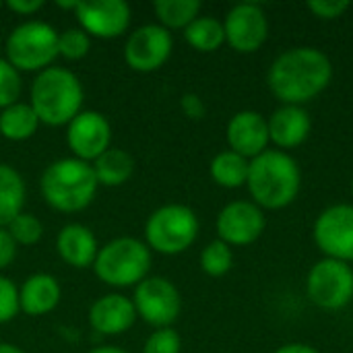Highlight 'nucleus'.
<instances>
[{
    "mask_svg": "<svg viewBox=\"0 0 353 353\" xmlns=\"http://www.w3.org/2000/svg\"><path fill=\"white\" fill-rule=\"evenodd\" d=\"M333 81L331 58L314 46L281 52L267 70V87L281 105H306Z\"/></svg>",
    "mask_w": 353,
    "mask_h": 353,
    "instance_id": "obj_1",
    "label": "nucleus"
},
{
    "mask_svg": "<svg viewBox=\"0 0 353 353\" xmlns=\"http://www.w3.org/2000/svg\"><path fill=\"white\" fill-rule=\"evenodd\" d=\"M246 188L250 201L263 211H281L302 190V168L292 153L267 149L250 159Z\"/></svg>",
    "mask_w": 353,
    "mask_h": 353,
    "instance_id": "obj_2",
    "label": "nucleus"
},
{
    "mask_svg": "<svg viewBox=\"0 0 353 353\" xmlns=\"http://www.w3.org/2000/svg\"><path fill=\"white\" fill-rule=\"evenodd\" d=\"M97 178L91 163L77 157H62L52 161L41 178L39 192L54 211L79 213L87 209L97 194Z\"/></svg>",
    "mask_w": 353,
    "mask_h": 353,
    "instance_id": "obj_3",
    "label": "nucleus"
},
{
    "mask_svg": "<svg viewBox=\"0 0 353 353\" xmlns=\"http://www.w3.org/2000/svg\"><path fill=\"white\" fill-rule=\"evenodd\" d=\"M83 85L79 77L62 66H50L37 72L31 85L29 105L41 124L68 126V122L83 112Z\"/></svg>",
    "mask_w": 353,
    "mask_h": 353,
    "instance_id": "obj_4",
    "label": "nucleus"
},
{
    "mask_svg": "<svg viewBox=\"0 0 353 353\" xmlns=\"http://www.w3.org/2000/svg\"><path fill=\"white\" fill-rule=\"evenodd\" d=\"M93 271L110 288H137L151 271V250L137 238H114L99 246Z\"/></svg>",
    "mask_w": 353,
    "mask_h": 353,
    "instance_id": "obj_5",
    "label": "nucleus"
},
{
    "mask_svg": "<svg viewBox=\"0 0 353 353\" xmlns=\"http://www.w3.org/2000/svg\"><path fill=\"white\" fill-rule=\"evenodd\" d=\"M201 223L196 213L180 203L155 209L145 223V244L165 256L186 252L199 238Z\"/></svg>",
    "mask_w": 353,
    "mask_h": 353,
    "instance_id": "obj_6",
    "label": "nucleus"
},
{
    "mask_svg": "<svg viewBox=\"0 0 353 353\" xmlns=\"http://www.w3.org/2000/svg\"><path fill=\"white\" fill-rule=\"evenodd\" d=\"M4 48L19 72H41L58 58V31L43 21H25L8 33Z\"/></svg>",
    "mask_w": 353,
    "mask_h": 353,
    "instance_id": "obj_7",
    "label": "nucleus"
},
{
    "mask_svg": "<svg viewBox=\"0 0 353 353\" xmlns=\"http://www.w3.org/2000/svg\"><path fill=\"white\" fill-rule=\"evenodd\" d=\"M308 300L327 312H337L353 300V265L321 259L316 261L304 281Z\"/></svg>",
    "mask_w": 353,
    "mask_h": 353,
    "instance_id": "obj_8",
    "label": "nucleus"
},
{
    "mask_svg": "<svg viewBox=\"0 0 353 353\" xmlns=\"http://www.w3.org/2000/svg\"><path fill=\"white\" fill-rule=\"evenodd\" d=\"M312 240L323 259L353 265V203L323 209L312 223Z\"/></svg>",
    "mask_w": 353,
    "mask_h": 353,
    "instance_id": "obj_9",
    "label": "nucleus"
},
{
    "mask_svg": "<svg viewBox=\"0 0 353 353\" xmlns=\"http://www.w3.org/2000/svg\"><path fill=\"white\" fill-rule=\"evenodd\" d=\"M132 304L137 316L155 329L172 327L182 312V296L178 288L159 275H149L134 288Z\"/></svg>",
    "mask_w": 353,
    "mask_h": 353,
    "instance_id": "obj_10",
    "label": "nucleus"
},
{
    "mask_svg": "<svg viewBox=\"0 0 353 353\" xmlns=\"http://www.w3.org/2000/svg\"><path fill=\"white\" fill-rule=\"evenodd\" d=\"M225 43L238 54L259 52L269 37V17L256 2L234 4L223 17Z\"/></svg>",
    "mask_w": 353,
    "mask_h": 353,
    "instance_id": "obj_11",
    "label": "nucleus"
},
{
    "mask_svg": "<svg viewBox=\"0 0 353 353\" xmlns=\"http://www.w3.org/2000/svg\"><path fill=\"white\" fill-rule=\"evenodd\" d=\"M174 52V37L159 23L137 27L124 43V62L137 72L159 70Z\"/></svg>",
    "mask_w": 353,
    "mask_h": 353,
    "instance_id": "obj_12",
    "label": "nucleus"
},
{
    "mask_svg": "<svg viewBox=\"0 0 353 353\" xmlns=\"http://www.w3.org/2000/svg\"><path fill=\"white\" fill-rule=\"evenodd\" d=\"M265 211L252 201H232L217 213L215 219L217 240L225 242L230 248H244L254 244L265 234Z\"/></svg>",
    "mask_w": 353,
    "mask_h": 353,
    "instance_id": "obj_13",
    "label": "nucleus"
},
{
    "mask_svg": "<svg viewBox=\"0 0 353 353\" xmlns=\"http://www.w3.org/2000/svg\"><path fill=\"white\" fill-rule=\"evenodd\" d=\"M74 17L89 37L114 39L128 31L132 10L124 0H79Z\"/></svg>",
    "mask_w": 353,
    "mask_h": 353,
    "instance_id": "obj_14",
    "label": "nucleus"
},
{
    "mask_svg": "<svg viewBox=\"0 0 353 353\" xmlns=\"http://www.w3.org/2000/svg\"><path fill=\"white\" fill-rule=\"evenodd\" d=\"M66 145L72 151V157L93 163L112 147L110 120L95 110H83L66 126Z\"/></svg>",
    "mask_w": 353,
    "mask_h": 353,
    "instance_id": "obj_15",
    "label": "nucleus"
},
{
    "mask_svg": "<svg viewBox=\"0 0 353 353\" xmlns=\"http://www.w3.org/2000/svg\"><path fill=\"white\" fill-rule=\"evenodd\" d=\"M225 141L230 151L246 157L248 161L259 157L271 147L267 116L256 110L236 112L225 126Z\"/></svg>",
    "mask_w": 353,
    "mask_h": 353,
    "instance_id": "obj_16",
    "label": "nucleus"
},
{
    "mask_svg": "<svg viewBox=\"0 0 353 353\" xmlns=\"http://www.w3.org/2000/svg\"><path fill=\"white\" fill-rule=\"evenodd\" d=\"M269 141L277 151L290 153L302 147L312 132V118L302 105H279L269 118Z\"/></svg>",
    "mask_w": 353,
    "mask_h": 353,
    "instance_id": "obj_17",
    "label": "nucleus"
},
{
    "mask_svg": "<svg viewBox=\"0 0 353 353\" xmlns=\"http://www.w3.org/2000/svg\"><path fill=\"white\" fill-rule=\"evenodd\" d=\"M134 304L122 294L101 296L89 308V325L99 335H122L134 325Z\"/></svg>",
    "mask_w": 353,
    "mask_h": 353,
    "instance_id": "obj_18",
    "label": "nucleus"
},
{
    "mask_svg": "<svg viewBox=\"0 0 353 353\" xmlns=\"http://www.w3.org/2000/svg\"><path fill=\"white\" fill-rule=\"evenodd\" d=\"M56 250L60 259L72 269H87V267H93L97 252H99V244H97L95 234L87 225L68 223L58 232Z\"/></svg>",
    "mask_w": 353,
    "mask_h": 353,
    "instance_id": "obj_19",
    "label": "nucleus"
},
{
    "mask_svg": "<svg viewBox=\"0 0 353 353\" xmlns=\"http://www.w3.org/2000/svg\"><path fill=\"white\" fill-rule=\"evenodd\" d=\"M62 298V288L58 279L50 273L29 275L19 288V308L27 316L50 314Z\"/></svg>",
    "mask_w": 353,
    "mask_h": 353,
    "instance_id": "obj_20",
    "label": "nucleus"
},
{
    "mask_svg": "<svg viewBox=\"0 0 353 353\" xmlns=\"http://www.w3.org/2000/svg\"><path fill=\"white\" fill-rule=\"evenodd\" d=\"M97 184L99 186H108V188H116L126 184L132 174H134V157L120 149V147H110L108 151H103L93 163H91Z\"/></svg>",
    "mask_w": 353,
    "mask_h": 353,
    "instance_id": "obj_21",
    "label": "nucleus"
},
{
    "mask_svg": "<svg viewBox=\"0 0 353 353\" xmlns=\"http://www.w3.org/2000/svg\"><path fill=\"white\" fill-rule=\"evenodd\" d=\"M39 124L41 122L29 103L17 101L0 110V134L6 141H12V143L27 141L37 132Z\"/></svg>",
    "mask_w": 353,
    "mask_h": 353,
    "instance_id": "obj_22",
    "label": "nucleus"
},
{
    "mask_svg": "<svg viewBox=\"0 0 353 353\" xmlns=\"http://www.w3.org/2000/svg\"><path fill=\"white\" fill-rule=\"evenodd\" d=\"M25 194L27 190L23 176L14 168L0 163V228H6L17 215L23 213Z\"/></svg>",
    "mask_w": 353,
    "mask_h": 353,
    "instance_id": "obj_23",
    "label": "nucleus"
},
{
    "mask_svg": "<svg viewBox=\"0 0 353 353\" xmlns=\"http://www.w3.org/2000/svg\"><path fill=\"white\" fill-rule=\"evenodd\" d=\"M248 165L250 161L230 149L225 151H219L211 163H209V174H211V180L221 186V188H228V190H236V188H242L246 186V180H248Z\"/></svg>",
    "mask_w": 353,
    "mask_h": 353,
    "instance_id": "obj_24",
    "label": "nucleus"
},
{
    "mask_svg": "<svg viewBox=\"0 0 353 353\" xmlns=\"http://www.w3.org/2000/svg\"><path fill=\"white\" fill-rule=\"evenodd\" d=\"M184 39L192 50L201 54L217 52L225 43L223 21L209 14H201L184 29Z\"/></svg>",
    "mask_w": 353,
    "mask_h": 353,
    "instance_id": "obj_25",
    "label": "nucleus"
},
{
    "mask_svg": "<svg viewBox=\"0 0 353 353\" xmlns=\"http://www.w3.org/2000/svg\"><path fill=\"white\" fill-rule=\"evenodd\" d=\"M203 4L199 0H157L153 4L159 25L168 31L186 29L196 17H201Z\"/></svg>",
    "mask_w": 353,
    "mask_h": 353,
    "instance_id": "obj_26",
    "label": "nucleus"
},
{
    "mask_svg": "<svg viewBox=\"0 0 353 353\" xmlns=\"http://www.w3.org/2000/svg\"><path fill=\"white\" fill-rule=\"evenodd\" d=\"M201 271L209 277H223L232 271L234 267V250L221 242V240H213L209 242L203 250H201Z\"/></svg>",
    "mask_w": 353,
    "mask_h": 353,
    "instance_id": "obj_27",
    "label": "nucleus"
},
{
    "mask_svg": "<svg viewBox=\"0 0 353 353\" xmlns=\"http://www.w3.org/2000/svg\"><path fill=\"white\" fill-rule=\"evenodd\" d=\"M6 232L10 234V238L17 242V246H33L41 240L43 236V225L41 221L31 215V213H21L17 215L8 225Z\"/></svg>",
    "mask_w": 353,
    "mask_h": 353,
    "instance_id": "obj_28",
    "label": "nucleus"
},
{
    "mask_svg": "<svg viewBox=\"0 0 353 353\" xmlns=\"http://www.w3.org/2000/svg\"><path fill=\"white\" fill-rule=\"evenodd\" d=\"M89 50H91V37L81 27H72L58 33V56L77 62L83 60L89 54Z\"/></svg>",
    "mask_w": 353,
    "mask_h": 353,
    "instance_id": "obj_29",
    "label": "nucleus"
},
{
    "mask_svg": "<svg viewBox=\"0 0 353 353\" xmlns=\"http://www.w3.org/2000/svg\"><path fill=\"white\" fill-rule=\"evenodd\" d=\"M19 95H21V74L6 58H0V110L17 103Z\"/></svg>",
    "mask_w": 353,
    "mask_h": 353,
    "instance_id": "obj_30",
    "label": "nucleus"
},
{
    "mask_svg": "<svg viewBox=\"0 0 353 353\" xmlns=\"http://www.w3.org/2000/svg\"><path fill=\"white\" fill-rule=\"evenodd\" d=\"M182 352V337L178 335V331H174L172 327L168 329H155L145 345L143 353H180Z\"/></svg>",
    "mask_w": 353,
    "mask_h": 353,
    "instance_id": "obj_31",
    "label": "nucleus"
},
{
    "mask_svg": "<svg viewBox=\"0 0 353 353\" xmlns=\"http://www.w3.org/2000/svg\"><path fill=\"white\" fill-rule=\"evenodd\" d=\"M19 312V290L8 277L0 275V325L10 323Z\"/></svg>",
    "mask_w": 353,
    "mask_h": 353,
    "instance_id": "obj_32",
    "label": "nucleus"
},
{
    "mask_svg": "<svg viewBox=\"0 0 353 353\" xmlns=\"http://www.w3.org/2000/svg\"><path fill=\"white\" fill-rule=\"evenodd\" d=\"M306 8L321 21H337L352 8V2L350 0H310Z\"/></svg>",
    "mask_w": 353,
    "mask_h": 353,
    "instance_id": "obj_33",
    "label": "nucleus"
},
{
    "mask_svg": "<svg viewBox=\"0 0 353 353\" xmlns=\"http://www.w3.org/2000/svg\"><path fill=\"white\" fill-rule=\"evenodd\" d=\"M180 108H182L184 116L190 118V120H201L207 114V105H205L203 97L199 93H192V91L190 93H184L180 97Z\"/></svg>",
    "mask_w": 353,
    "mask_h": 353,
    "instance_id": "obj_34",
    "label": "nucleus"
},
{
    "mask_svg": "<svg viewBox=\"0 0 353 353\" xmlns=\"http://www.w3.org/2000/svg\"><path fill=\"white\" fill-rule=\"evenodd\" d=\"M17 259V242L10 238L6 228H0V273L8 269Z\"/></svg>",
    "mask_w": 353,
    "mask_h": 353,
    "instance_id": "obj_35",
    "label": "nucleus"
},
{
    "mask_svg": "<svg viewBox=\"0 0 353 353\" xmlns=\"http://www.w3.org/2000/svg\"><path fill=\"white\" fill-rule=\"evenodd\" d=\"M6 6L21 17H29L43 8V0H8Z\"/></svg>",
    "mask_w": 353,
    "mask_h": 353,
    "instance_id": "obj_36",
    "label": "nucleus"
},
{
    "mask_svg": "<svg viewBox=\"0 0 353 353\" xmlns=\"http://www.w3.org/2000/svg\"><path fill=\"white\" fill-rule=\"evenodd\" d=\"M273 353H321L314 345L310 343H302V341H292V343H283L281 347H277Z\"/></svg>",
    "mask_w": 353,
    "mask_h": 353,
    "instance_id": "obj_37",
    "label": "nucleus"
},
{
    "mask_svg": "<svg viewBox=\"0 0 353 353\" xmlns=\"http://www.w3.org/2000/svg\"><path fill=\"white\" fill-rule=\"evenodd\" d=\"M89 353H128L120 347H114V345H101V347H93Z\"/></svg>",
    "mask_w": 353,
    "mask_h": 353,
    "instance_id": "obj_38",
    "label": "nucleus"
},
{
    "mask_svg": "<svg viewBox=\"0 0 353 353\" xmlns=\"http://www.w3.org/2000/svg\"><path fill=\"white\" fill-rule=\"evenodd\" d=\"M0 353H25L21 347L12 345V343H0Z\"/></svg>",
    "mask_w": 353,
    "mask_h": 353,
    "instance_id": "obj_39",
    "label": "nucleus"
},
{
    "mask_svg": "<svg viewBox=\"0 0 353 353\" xmlns=\"http://www.w3.org/2000/svg\"><path fill=\"white\" fill-rule=\"evenodd\" d=\"M350 190H352V199H353V178H352V184H350Z\"/></svg>",
    "mask_w": 353,
    "mask_h": 353,
    "instance_id": "obj_40",
    "label": "nucleus"
},
{
    "mask_svg": "<svg viewBox=\"0 0 353 353\" xmlns=\"http://www.w3.org/2000/svg\"><path fill=\"white\" fill-rule=\"evenodd\" d=\"M0 10H2V2H0Z\"/></svg>",
    "mask_w": 353,
    "mask_h": 353,
    "instance_id": "obj_41",
    "label": "nucleus"
}]
</instances>
